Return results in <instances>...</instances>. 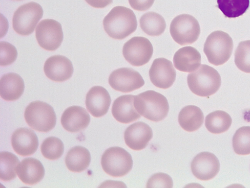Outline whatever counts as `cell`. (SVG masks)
Returning a JSON list of instances; mask_svg holds the SVG:
<instances>
[{
	"mask_svg": "<svg viewBox=\"0 0 250 188\" xmlns=\"http://www.w3.org/2000/svg\"><path fill=\"white\" fill-rule=\"evenodd\" d=\"M104 27L107 35L122 40L136 30L138 22L134 12L129 8L117 6L104 20Z\"/></svg>",
	"mask_w": 250,
	"mask_h": 188,
	"instance_id": "1",
	"label": "cell"
},
{
	"mask_svg": "<svg viewBox=\"0 0 250 188\" xmlns=\"http://www.w3.org/2000/svg\"><path fill=\"white\" fill-rule=\"evenodd\" d=\"M134 106L140 115L154 122L165 119L169 110L167 98L161 94L151 90L135 96Z\"/></svg>",
	"mask_w": 250,
	"mask_h": 188,
	"instance_id": "2",
	"label": "cell"
},
{
	"mask_svg": "<svg viewBox=\"0 0 250 188\" xmlns=\"http://www.w3.org/2000/svg\"><path fill=\"white\" fill-rule=\"evenodd\" d=\"M187 83L190 91L201 97L213 95L220 89L221 77L214 68L202 65L194 72L187 76Z\"/></svg>",
	"mask_w": 250,
	"mask_h": 188,
	"instance_id": "3",
	"label": "cell"
},
{
	"mask_svg": "<svg viewBox=\"0 0 250 188\" xmlns=\"http://www.w3.org/2000/svg\"><path fill=\"white\" fill-rule=\"evenodd\" d=\"M233 48L231 37L223 31L218 30L208 37L203 50L210 64L218 66L229 60Z\"/></svg>",
	"mask_w": 250,
	"mask_h": 188,
	"instance_id": "4",
	"label": "cell"
},
{
	"mask_svg": "<svg viewBox=\"0 0 250 188\" xmlns=\"http://www.w3.org/2000/svg\"><path fill=\"white\" fill-rule=\"evenodd\" d=\"M24 116L29 126L39 132H49L57 123L53 108L42 101L31 102L25 109Z\"/></svg>",
	"mask_w": 250,
	"mask_h": 188,
	"instance_id": "5",
	"label": "cell"
},
{
	"mask_svg": "<svg viewBox=\"0 0 250 188\" xmlns=\"http://www.w3.org/2000/svg\"><path fill=\"white\" fill-rule=\"evenodd\" d=\"M101 165L108 175L121 177L132 169L133 160L130 154L123 148L112 147L107 149L102 156Z\"/></svg>",
	"mask_w": 250,
	"mask_h": 188,
	"instance_id": "6",
	"label": "cell"
},
{
	"mask_svg": "<svg viewBox=\"0 0 250 188\" xmlns=\"http://www.w3.org/2000/svg\"><path fill=\"white\" fill-rule=\"evenodd\" d=\"M42 6L31 2L20 6L14 14L13 27L18 34L28 36L34 33L38 23L42 18Z\"/></svg>",
	"mask_w": 250,
	"mask_h": 188,
	"instance_id": "7",
	"label": "cell"
},
{
	"mask_svg": "<svg viewBox=\"0 0 250 188\" xmlns=\"http://www.w3.org/2000/svg\"><path fill=\"white\" fill-rule=\"evenodd\" d=\"M200 33L199 23L192 15H179L171 22L170 34L174 41L180 45L193 44L198 40Z\"/></svg>",
	"mask_w": 250,
	"mask_h": 188,
	"instance_id": "8",
	"label": "cell"
},
{
	"mask_svg": "<svg viewBox=\"0 0 250 188\" xmlns=\"http://www.w3.org/2000/svg\"><path fill=\"white\" fill-rule=\"evenodd\" d=\"M153 53L151 43L143 37H134L123 46L124 57L130 65L135 67L145 65L151 60Z\"/></svg>",
	"mask_w": 250,
	"mask_h": 188,
	"instance_id": "9",
	"label": "cell"
},
{
	"mask_svg": "<svg viewBox=\"0 0 250 188\" xmlns=\"http://www.w3.org/2000/svg\"><path fill=\"white\" fill-rule=\"evenodd\" d=\"M36 37L42 48L55 51L61 45L64 34L60 23L52 19H45L39 23L36 29Z\"/></svg>",
	"mask_w": 250,
	"mask_h": 188,
	"instance_id": "10",
	"label": "cell"
},
{
	"mask_svg": "<svg viewBox=\"0 0 250 188\" xmlns=\"http://www.w3.org/2000/svg\"><path fill=\"white\" fill-rule=\"evenodd\" d=\"M108 83L117 91L129 93L138 90L145 85L140 74L131 68H123L114 70L109 75Z\"/></svg>",
	"mask_w": 250,
	"mask_h": 188,
	"instance_id": "11",
	"label": "cell"
},
{
	"mask_svg": "<svg viewBox=\"0 0 250 188\" xmlns=\"http://www.w3.org/2000/svg\"><path fill=\"white\" fill-rule=\"evenodd\" d=\"M148 73L152 84L160 89H169L176 80V71L173 63L165 58L155 59Z\"/></svg>",
	"mask_w": 250,
	"mask_h": 188,
	"instance_id": "12",
	"label": "cell"
},
{
	"mask_svg": "<svg viewBox=\"0 0 250 188\" xmlns=\"http://www.w3.org/2000/svg\"><path fill=\"white\" fill-rule=\"evenodd\" d=\"M193 175L202 181L214 178L220 170V163L213 153L201 152L193 159L191 164Z\"/></svg>",
	"mask_w": 250,
	"mask_h": 188,
	"instance_id": "13",
	"label": "cell"
},
{
	"mask_svg": "<svg viewBox=\"0 0 250 188\" xmlns=\"http://www.w3.org/2000/svg\"><path fill=\"white\" fill-rule=\"evenodd\" d=\"M44 72L46 77L52 81L62 82L72 76L74 67L72 62L67 58L57 55L46 60Z\"/></svg>",
	"mask_w": 250,
	"mask_h": 188,
	"instance_id": "14",
	"label": "cell"
},
{
	"mask_svg": "<svg viewBox=\"0 0 250 188\" xmlns=\"http://www.w3.org/2000/svg\"><path fill=\"white\" fill-rule=\"evenodd\" d=\"M152 137L151 128L143 122H138L130 125L124 133L125 143L134 151L144 150Z\"/></svg>",
	"mask_w": 250,
	"mask_h": 188,
	"instance_id": "15",
	"label": "cell"
},
{
	"mask_svg": "<svg viewBox=\"0 0 250 188\" xmlns=\"http://www.w3.org/2000/svg\"><path fill=\"white\" fill-rule=\"evenodd\" d=\"M111 103V98L107 91L102 86H96L88 92L85 106L93 117L99 118L106 115Z\"/></svg>",
	"mask_w": 250,
	"mask_h": 188,
	"instance_id": "16",
	"label": "cell"
},
{
	"mask_svg": "<svg viewBox=\"0 0 250 188\" xmlns=\"http://www.w3.org/2000/svg\"><path fill=\"white\" fill-rule=\"evenodd\" d=\"M11 142L14 151L22 156L34 154L39 146V140L36 133L26 128L15 130L12 136Z\"/></svg>",
	"mask_w": 250,
	"mask_h": 188,
	"instance_id": "17",
	"label": "cell"
},
{
	"mask_svg": "<svg viewBox=\"0 0 250 188\" xmlns=\"http://www.w3.org/2000/svg\"><path fill=\"white\" fill-rule=\"evenodd\" d=\"M61 124L69 132H78L87 128L90 122V116L81 106H73L67 108L61 117Z\"/></svg>",
	"mask_w": 250,
	"mask_h": 188,
	"instance_id": "18",
	"label": "cell"
},
{
	"mask_svg": "<svg viewBox=\"0 0 250 188\" xmlns=\"http://www.w3.org/2000/svg\"><path fill=\"white\" fill-rule=\"evenodd\" d=\"M135 97L132 95H123L114 101L112 113L117 121L127 124L140 118L141 115L134 106Z\"/></svg>",
	"mask_w": 250,
	"mask_h": 188,
	"instance_id": "19",
	"label": "cell"
},
{
	"mask_svg": "<svg viewBox=\"0 0 250 188\" xmlns=\"http://www.w3.org/2000/svg\"><path fill=\"white\" fill-rule=\"evenodd\" d=\"M17 174L23 184L34 185L43 179L45 169L41 161L34 158H27L19 164Z\"/></svg>",
	"mask_w": 250,
	"mask_h": 188,
	"instance_id": "20",
	"label": "cell"
},
{
	"mask_svg": "<svg viewBox=\"0 0 250 188\" xmlns=\"http://www.w3.org/2000/svg\"><path fill=\"white\" fill-rule=\"evenodd\" d=\"M174 65L176 69L183 72L195 71L201 64V56L196 49L191 46L183 47L174 54Z\"/></svg>",
	"mask_w": 250,
	"mask_h": 188,
	"instance_id": "21",
	"label": "cell"
},
{
	"mask_svg": "<svg viewBox=\"0 0 250 188\" xmlns=\"http://www.w3.org/2000/svg\"><path fill=\"white\" fill-rule=\"evenodd\" d=\"M25 90L22 77L17 73H9L3 75L0 80V95L5 100H18Z\"/></svg>",
	"mask_w": 250,
	"mask_h": 188,
	"instance_id": "22",
	"label": "cell"
},
{
	"mask_svg": "<svg viewBox=\"0 0 250 188\" xmlns=\"http://www.w3.org/2000/svg\"><path fill=\"white\" fill-rule=\"evenodd\" d=\"M204 118V115L200 108L189 105L184 107L180 112L178 122L184 130L191 132L201 127Z\"/></svg>",
	"mask_w": 250,
	"mask_h": 188,
	"instance_id": "23",
	"label": "cell"
},
{
	"mask_svg": "<svg viewBox=\"0 0 250 188\" xmlns=\"http://www.w3.org/2000/svg\"><path fill=\"white\" fill-rule=\"evenodd\" d=\"M91 162V155L87 148L75 146L68 151L65 158L67 168L71 171L81 172L87 169Z\"/></svg>",
	"mask_w": 250,
	"mask_h": 188,
	"instance_id": "24",
	"label": "cell"
},
{
	"mask_svg": "<svg viewBox=\"0 0 250 188\" xmlns=\"http://www.w3.org/2000/svg\"><path fill=\"white\" fill-rule=\"evenodd\" d=\"M141 28L151 36H159L165 31L167 24L162 15L153 12L144 14L140 19Z\"/></svg>",
	"mask_w": 250,
	"mask_h": 188,
	"instance_id": "25",
	"label": "cell"
},
{
	"mask_svg": "<svg viewBox=\"0 0 250 188\" xmlns=\"http://www.w3.org/2000/svg\"><path fill=\"white\" fill-rule=\"evenodd\" d=\"M232 120L226 112L217 111L208 114L206 118L207 129L213 134H221L228 131L230 127Z\"/></svg>",
	"mask_w": 250,
	"mask_h": 188,
	"instance_id": "26",
	"label": "cell"
},
{
	"mask_svg": "<svg viewBox=\"0 0 250 188\" xmlns=\"http://www.w3.org/2000/svg\"><path fill=\"white\" fill-rule=\"evenodd\" d=\"M20 163L18 157L9 152L0 153V178L10 182L17 176V167Z\"/></svg>",
	"mask_w": 250,
	"mask_h": 188,
	"instance_id": "27",
	"label": "cell"
},
{
	"mask_svg": "<svg viewBox=\"0 0 250 188\" xmlns=\"http://www.w3.org/2000/svg\"><path fill=\"white\" fill-rule=\"evenodd\" d=\"M217 2L218 9L228 18L240 17L250 6V0H217Z\"/></svg>",
	"mask_w": 250,
	"mask_h": 188,
	"instance_id": "28",
	"label": "cell"
},
{
	"mask_svg": "<svg viewBox=\"0 0 250 188\" xmlns=\"http://www.w3.org/2000/svg\"><path fill=\"white\" fill-rule=\"evenodd\" d=\"M41 151L46 159L57 160L63 154L64 145L60 139L51 137L44 140L41 146Z\"/></svg>",
	"mask_w": 250,
	"mask_h": 188,
	"instance_id": "29",
	"label": "cell"
},
{
	"mask_svg": "<svg viewBox=\"0 0 250 188\" xmlns=\"http://www.w3.org/2000/svg\"><path fill=\"white\" fill-rule=\"evenodd\" d=\"M233 150L238 155L250 154V127H242L237 130L232 138Z\"/></svg>",
	"mask_w": 250,
	"mask_h": 188,
	"instance_id": "30",
	"label": "cell"
},
{
	"mask_svg": "<svg viewBox=\"0 0 250 188\" xmlns=\"http://www.w3.org/2000/svg\"><path fill=\"white\" fill-rule=\"evenodd\" d=\"M234 63L241 71L250 73V41L239 43L234 54Z\"/></svg>",
	"mask_w": 250,
	"mask_h": 188,
	"instance_id": "31",
	"label": "cell"
},
{
	"mask_svg": "<svg viewBox=\"0 0 250 188\" xmlns=\"http://www.w3.org/2000/svg\"><path fill=\"white\" fill-rule=\"evenodd\" d=\"M0 65L5 67L11 65L17 60L18 53L15 47L6 42L0 43Z\"/></svg>",
	"mask_w": 250,
	"mask_h": 188,
	"instance_id": "32",
	"label": "cell"
},
{
	"mask_svg": "<svg viewBox=\"0 0 250 188\" xmlns=\"http://www.w3.org/2000/svg\"><path fill=\"white\" fill-rule=\"evenodd\" d=\"M173 187V179L165 173L154 174L148 179L147 188H169Z\"/></svg>",
	"mask_w": 250,
	"mask_h": 188,
	"instance_id": "33",
	"label": "cell"
},
{
	"mask_svg": "<svg viewBox=\"0 0 250 188\" xmlns=\"http://www.w3.org/2000/svg\"><path fill=\"white\" fill-rule=\"evenodd\" d=\"M132 9L138 11H145L150 9L155 0H128Z\"/></svg>",
	"mask_w": 250,
	"mask_h": 188,
	"instance_id": "34",
	"label": "cell"
},
{
	"mask_svg": "<svg viewBox=\"0 0 250 188\" xmlns=\"http://www.w3.org/2000/svg\"><path fill=\"white\" fill-rule=\"evenodd\" d=\"M85 1L93 7L103 9L112 3L113 0H85Z\"/></svg>",
	"mask_w": 250,
	"mask_h": 188,
	"instance_id": "35",
	"label": "cell"
},
{
	"mask_svg": "<svg viewBox=\"0 0 250 188\" xmlns=\"http://www.w3.org/2000/svg\"><path fill=\"white\" fill-rule=\"evenodd\" d=\"M15 1H21V0H15Z\"/></svg>",
	"mask_w": 250,
	"mask_h": 188,
	"instance_id": "36",
	"label": "cell"
}]
</instances>
